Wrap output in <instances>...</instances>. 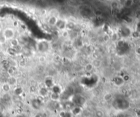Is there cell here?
Returning a JSON list of instances; mask_svg holds the SVG:
<instances>
[{"mask_svg":"<svg viewBox=\"0 0 140 117\" xmlns=\"http://www.w3.org/2000/svg\"><path fill=\"white\" fill-rule=\"evenodd\" d=\"M2 33L8 41H10V40L13 39L16 36V31L12 27H6L3 29Z\"/></svg>","mask_w":140,"mask_h":117,"instance_id":"obj_1","label":"cell"},{"mask_svg":"<svg viewBox=\"0 0 140 117\" xmlns=\"http://www.w3.org/2000/svg\"><path fill=\"white\" fill-rule=\"evenodd\" d=\"M66 25H67V23L64 20L59 19H58V23H57L55 27H56L59 30L62 31L66 29Z\"/></svg>","mask_w":140,"mask_h":117,"instance_id":"obj_2","label":"cell"},{"mask_svg":"<svg viewBox=\"0 0 140 117\" xmlns=\"http://www.w3.org/2000/svg\"><path fill=\"white\" fill-rule=\"evenodd\" d=\"M59 19V18L56 16L55 15H51L48 18L47 20V23L48 25L51 27H55L58 20Z\"/></svg>","mask_w":140,"mask_h":117,"instance_id":"obj_3","label":"cell"},{"mask_svg":"<svg viewBox=\"0 0 140 117\" xmlns=\"http://www.w3.org/2000/svg\"><path fill=\"white\" fill-rule=\"evenodd\" d=\"M7 82L10 85V86L11 87H14V86H15V85H17V78L14 76H10L9 77L8 79Z\"/></svg>","mask_w":140,"mask_h":117,"instance_id":"obj_4","label":"cell"},{"mask_svg":"<svg viewBox=\"0 0 140 117\" xmlns=\"http://www.w3.org/2000/svg\"><path fill=\"white\" fill-rule=\"evenodd\" d=\"M70 112L73 114V116H78L81 112V108L79 107V106H74V108L70 110Z\"/></svg>","mask_w":140,"mask_h":117,"instance_id":"obj_5","label":"cell"},{"mask_svg":"<svg viewBox=\"0 0 140 117\" xmlns=\"http://www.w3.org/2000/svg\"><path fill=\"white\" fill-rule=\"evenodd\" d=\"M2 91L4 92V93H8L10 92V89H11V87H10V85H9V84L6 82H5V83L2 84Z\"/></svg>","mask_w":140,"mask_h":117,"instance_id":"obj_6","label":"cell"},{"mask_svg":"<svg viewBox=\"0 0 140 117\" xmlns=\"http://www.w3.org/2000/svg\"><path fill=\"white\" fill-rule=\"evenodd\" d=\"M73 114L70 111L61 110L60 113V117H73Z\"/></svg>","mask_w":140,"mask_h":117,"instance_id":"obj_7","label":"cell"},{"mask_svg":"<svg viewBox=\"0 0 140 117\" xmlns=\"http://www.w3.org/2000/svg\"><path fill=\"white\" fill-rule=\"evenodd\" d=\"M9 43H10V46L12 48H16L19 45V40L16 38V37H14V38H13V39L12 40H10L9 41Z\"/></svg>","mask_w":140,"mask_h":117,"instance_id":"obj_8","label":"cell"},{"mask_svg":"<svg viewBox=\"0 0 140 117\" xmlns=\"http://www.w3.org/2000/svg\"><path fill=\"white\" fill-rule=\"evenodd\" d=\"M39 94L43 97H46L49 95V90L46 87H43L39 90Z\"/></svg>","mask_w":140,"mask_h":117,"instance_id":"obj_9","label":"cell"},{"mask_svg":"<svg viewBox=\"0 0 140 117\" xmlns=\"http://www.w3.org/2000/svg\"><path fill=\"white\" fill-rule=\"evenodd\" d=\"M50 98L52 101L54 102H58V101L60 100V94L55 93H52L50 95Z\"/></svg>","mask_w":140,"mask_h":117,"instance_id":"obj_10","label":"cell"},{"mask_svg":"<svg viewBox=\"0 0 140 117\" xmlns=\"http://www.w3.org/2000/svg\"><path fill=\"white\" fill-rule=\"evenodd\" d=\"M92 64V65L94 66V68H99V67L101 66V61L100 60L96 59L92 61V62L91 63Z\"/></svg>","mask_w":140,"mask_h":117,"instance_id":"obj_11","label":"cell"},{"mask_svg":"<svg viewBox=\"0 0 140 117\" xmlns=\"http://www.w3.org/2000/svg\"><path fill=\"white\" fill-rule=\"evenodd\" d=\"M32 107L36 110H38L40 108V103L38 100H34L32 102Z\"/></svg>","mask_w":140,"mask_h":117,"instance_id":"obj_12","label":"cell"},{"mask_svg":"<svg viewBox=\"0 0 140 117\" xmlns=\"http://www.w3.org/2000/svg\"><path fill=\"white\" fill-rule=\"evenodd\" d=\"M7 42H8V40H7L6 38V37H4V36L2 34V33H0V44H1V45H3V44H5Z\"/></svg>","mask_w":140,"mask_h":117,"instance_id":"obj_13","label":"cell"},{"mask_svg":"<svg viewBox=\"0 0 140 117\" xmlns=\"http://www.w3.org/2000/svg\"><path fill=\"white\" fill-rule=\"evenodd\" d=\"M133 4V0H125L124 5L126 8H130Z\"/></svg>","mask_w":140,"mask_h":117,"instance_id":"obj_14","label":"cell"},{"mask_svg":"<svg viewBox=\"0 0 140 117\" xmlns=\"http://www.w3.org/2000/svg\"><path fill=\"white\" fill-rule=\"evenodd\" d=\"M93 68H94V66L92 65V63H88V64L85 65V70L87 72H90V71H92L93 70Z\"/></svg>","mask_w":140,"mask_h":117,"instance_id":"obj_15","label":"cell"},{"mask_svg":"<svg viewBox=\"0 0 140 117\" xmlns=\"http://www.w3.org/2000/svg\"><path fill=\"white\" fill-rule=\"evenodd\" d=\"M105 114L104 112L102 111L101 110H98L95 112V116L96 117H104Z\"/></svg>","mask_w":140,"mask_h":117,"instance_id":"obj_16","label":"cell"},{"mask_svg":"<svg viewBox=\"0 0 140 117\" xmlns=\"http://www.w3.org/2000/svg\"><path fill=\"white\" fill-rule=\"evenodd\" d=\"M112 97L113 96L111 93H107L104 96V100L106 101V102H109V101L111 100Z\"/></svg>","mask_w":140,"mask_h":117,"instance_id":"obj_17","label":"cell"},{"mask_svg":"<svg viewBox=\"0 0 140 117\" xmlns=\"http://www.w3.org/2000/svg\"><path fill=\"white\" fill-rule=\"evenodd\" d=\"M61 36H62V37H65V38L69 37V31L68 30H66V29L62 31H61Z\"/></svg>","mask_w":140,"mask_h":117,"instance_id":"obj_18","label":"cell"},{"mask_svg":"<svg viewBox=\"0 0 140 117\" xmlns=\"http://www.w3.org/2000/svg\"><path fill=\"white\" fill-rule=\"evenodd\" d=\"M135 53H136V54L140 56V46H138V47L136 48V49H135Z\"/></svg>","mask_w":140,"mask_h":117,"instance_id":"obj_19","label":"cell"},{"mask_svg":"<svg viewBox=\"0 0 140 117\" xmlns=\"http://www.w3.org/2000/svg\"><path fill=\"white\" fill-rule=\"evenodd\" d=\"M139 8H140V1L139 2Z\"/></svg>","mask_w":140,"mask_h":117,"instance_id":"obj_20","label":"cell"},{"mask_svg":"<svg viewBox=\"0 0 140 117\" xmlns=\"http://www.w3.org/2000/svg\"><path fill=\"white\" fill-rule=\"evenodd\" d=\"M49 117H55V116H49Z\"/></svg>","mask_w":140,"mask_h":117,"instance_id":"obj_21","label":"cell"}]
</instances>
